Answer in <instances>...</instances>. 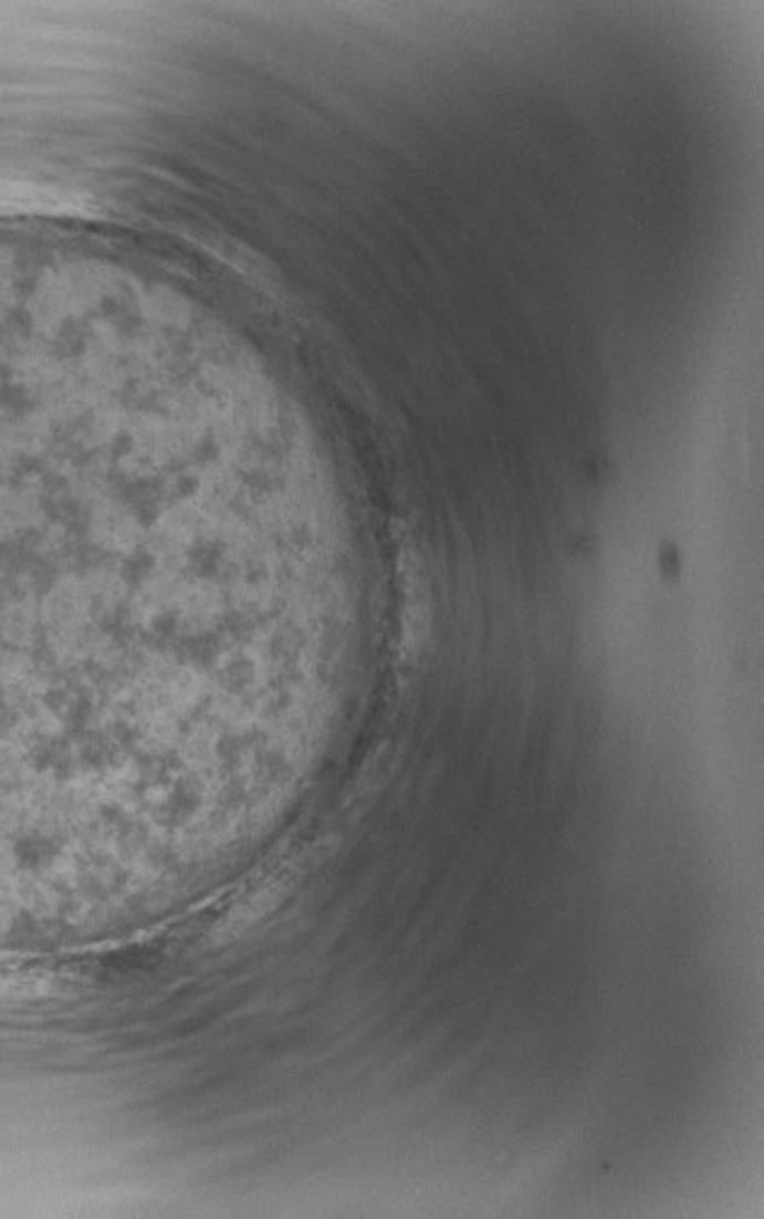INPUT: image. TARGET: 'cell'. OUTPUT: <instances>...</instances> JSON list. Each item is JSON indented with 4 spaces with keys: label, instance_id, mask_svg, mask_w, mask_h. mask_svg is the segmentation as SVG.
Returning a JSON list of instances; mask_svg holds the SVG:
<instances>
[{
    "label": "cell",
    "instance_id": "obj_1",
    "mask_svg": "<svg viewBox=\"0 0 764 1219\" xmlns=\"http://www.w3.org/2000/svg\"><path fill=\"white\" fill-rule=\"evenodd\" d=\"M405 579H407V605H405V648L407 652H411V648H417L421 644V634L426 629V591H423V583H421V574H419V566L417 564H407V572H405Z\"/></svg>",
    "mask_w": 764,
    "mask_h": 1219
}]
</instances>
